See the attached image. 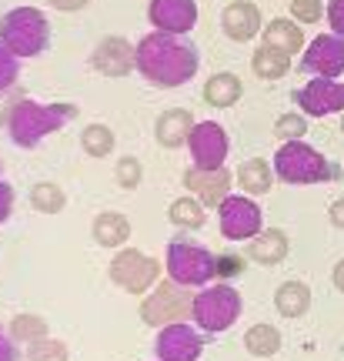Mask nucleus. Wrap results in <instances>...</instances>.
<instances>
[{"instance_id":"1","label":"nucleus","mask_w":344,"mask_h":361,"mask_svg":"<svg viewBox=\"0 0 344 361\" xmlns=\"http://www.w3.org/2000/svg\"><path fill=\"white\" fill-rule=\"evenodd\" d=\"M201 54L194 44H184L178 34L154 30L137 44V71L154 87H184L197 74Z\"/></svg>"},{"instance_id":"2","label":"nucleus","mask_w":344,"mask_h":361,"mask_svg":"<svg viewBox=\"0 0 344 361\" xmlns=\"http://www.w3.org/2000/svg\"><path fill=\"white\" fill-rule=\"evenodd\" d=\"M77 117L74 104H40V101H17L7 117V130L17 147H37L44 137L61 130L67 121Z\"/></svg>"},{"instance_id":"3","label":"nucleus","mask_w":344,"mask_h":361,"mask_svg":"<svg viewBox=\"0 0 344 361\" xmlns=\"http://www.w3.org/2000/svg\"><path fill=\"white\" fill-rule=\"evenodd\" d=\"M0 40L17 57H40L51 40V24L37 7H13L0 20Z\"/></svg>"},{"instance_id":"4","label":"nucleus","mask_w":344,"mask_h":361,"mask_svg":"<svg viewBox=\"0 0 344 361\" xmlns=\"http://www.w3.org/2000/svg\"><path fill=\"white\" fill-rule=\"evenodd\" d=\"M241 308H244L241 291L224 281H217L194 295V322L207 335H221V331L234 328L238 318H241Z\"/></svg>"},{"instance_id":"5","label":"nucleus","mask_w":344,"mask_h":361,"mask_svg":"<svg viewBox=\"0 0 344 361\" xmlns=\"http://www.w3.org/2000/svg\"><path fill=\"white\" fill-rule=\"evenodd\" d=\"M274 174H278L284 184H294V188H305V184H321L334 174V168L324 161L321 151H314L311 144L305 141H284L274 154Z\"/></svg>"},{"instance_id":"6","label":"nucleus","mask_w":344,"mask_h":361,"mask_svg":"<svg viewBox=\"0 0 344 361\" xmlns=\"http://www.w3.org/2000/svg\"><path fill=\"white\" fill-rule=\"evenodd\" d=\"M140 318L151 328H167V324H178L184 318H194V291L188 284L174 281V278L157 284L151 295L144 298Z\"/></svg>"},{"instance_id":"7","label":"nucleus","mask_w":344,"mask_h":361,"mask_svg":"<svg viewBox=\"0 0 344 361\" xmlns=\"http://www.w3.org/2000/svg\"><path fill=\"white\" fill-rule=\"evenodd\" d=\"M167 274L188 288H204L211 278H217V258L207 247L178 238L167 245Z\"/></svg>"},{"instance_id":"8","label":"nucleus","mask_w":344,"mask_h":361,"mask_svg":"<svg viewBox=\"0 0 344 361\" xmlns=\"http://www.w3.org/2000/svg\"><path fill=\"white\" fill-rule=\"evenodd\" d=\"M111 281L117 288H124L128 295H144V291H151L157 278H161V261L151 258V255H144L137 247H124V251H117V258L111 261Z\"/></svg>"},{"instance_id":"9","label":"nucleus","mask_w":344,"mask_h":361,"mask_svg":"<svg viewBox=\"0 0 344 361\" xmlns=\"http://www.w3.org/2000/svg\"><path fill=\"white\" fill-rule=\"evenodd\" d=\"M217 224L228 241H244L264 231V214L247 194H228L217 204Z\"/></svg>"},{"instance_id":"10","label":"nucleus","mask_w":344,"mask_h":361,"mask_svg":"<svg viewBox=\"0 0 344 361\" xmlns=\"http://www.w3.org/2000/svg\"><path fill=\"white\" fill-rule=\"evenodd\" d=\"M191 157H194V168H224L228 161V151H231V141H228V130L221 128L217 121H197L191 130Z\"/></svg>"},{"instance_id":"11","label":"nucleus","mask_w":344,"mask_h":361,"mask_svg":"<svg viewBox=\"0 0 344 361\" xmlns=\"http://www.w3.org/2000/svg\"><path fill=\"white\" fill-rule=\"evenodd\" d=\"M154 355H157V361H197L204 355V338L184 322L167 324V328H157Z\"/></svg>"},{"instance_id":"12","label":"nucleus","mask_w":344,"mask_h":361,"mask_svg":"<svg viewBox=\"0 0 344 361\" xmlns=\"http://www.w3.org/2000/svg\"><path fill=\"white\" fill-rule=\"evenodd\" d=\"M294 101L307 117L344 114V84L334 78H314L294 94Z\"/></svg>"},{"instance_id":"13","label":"nucleus","mask_w":344,"mask_h":361,"mask_svg":"<svg viewBox=\"0 0 344 361\" xmlns=\"http://www.w3.org/2000/svg\"><path fill=\"white\" fill-rule=\"evenodd\" d=\"M301 71L305 74H318V78H341L344 74V37L341 34H321L307 44L305 57H301Z\"/></svg>"},{"instance_id":"14","label":"nucleus","mask_w":344,"mask_h":361,"mask_svg":"<svg viewBox=\"0 0 344 361\" xmlns=\"http://www.w3.org/2000/svg\"><path fill=\"white\" fill-rule=\"evenodd\" d=\"M90 64L104 78H128L137 67V47L128 37H104L90 54Z\"/></svg>"},{"instance_id":"15","label":"nucleus","mask_w":344,"mask_h":361,"mask_svg":"<svg viewBox=\"0 0 344 361\" xmlns=\"http://www.w3.org/2000/svg\"><path fill=\"white\" fill-rule=\"evenodd\" d=\"M154 30H164V34H191L197 24V4L194 0H151L147 7Z\"/></svg>"},{"instance_id":"16","label":"nucleus","mask_w":344,"mask_h":361,"mask_svg":"<svg viewBox=\"0 0 344 361\" xmlns=\"http://www.w3.org/2000/svg\"><path fill=\"white\" fill-rule=\"evenodd\" d=\"M231 171L228 168H214V171H207V168H188L184 171V188L201 201L204 207H214L221 204L224 197L231 194Z\"/></svg>"},{"instance_id":"17","label":"nucleus","mask_w":344,"mask_h":361,"mask_svg":"<svg viewBox=\"0 0 344 361\" xmlns=\"http://www.w3.org/2000/svg\"><path fill=\"white\" fill-rule=\"evenodd\" d=\"M221 30H224L231 40H238V44L254 40L257 34L264 30V20H261L257 4H251V0H234V4H228L224 13H221Z\"/></svg>"},{"instance_id":"18","label":"nucleus","mask_w":344,"mask_h":361,"mask_svg":"<svg viewBox=\"0 0 344 361\" xmlns=\"http://www.w3.org/2000/svg\"><path fill=\"white\" fill-rule=\"evenodd\" d=\"M191 130H194L191 111H184V107H171V111H164V114L157 117V124H154V137H157L161 147L174 151V147H180V144H188Z\"/></svg>"},{"instance_id":"19","label":"nucleus","mask_w":344,"mask_h":361,"mask_svg":"<svg viewBox=\"0 0 344 361\" xmlns=\"http://www.w3.org/2000/svg\"><path fill=\"white\" fill-rule=\"evenodd\" d=\"M288 234L281 231V228H268V231H261L257 238H251V245H247V258L254 261V264H281V261L288 258Z\"/></svg>"},{"instance_id":"20","label":"nucleus","mask_w":344,"mask_h":361,"mask_svg":"<svg viewBox=\"0 0 344 361\" xmlns=\"http://www.w3.org/2000/svg\"><path fill=\"white\" fill-rule=\"evenodd\" d=\"M94 241L101 247H124L130 238V221L124 214H117V211H101L97 218H94Z\"/></svg>"},{"instance_id":"21","label":"nucleus","mask_w":344,"mask_h":361,"mask_svg":"<svg viewBox=\"0 0 344 361\" xmlns=\"http://www.w3.org/2000/svg\"><path fill=\"white\" fill-rule=\"evenodd\" d=\"M261 37H264L268 47H278V51H284V54H297L301 47H305L301 27L294 24V20H288V17H274L271 24H264Z\"/></svg>"},{"instance_id":"22","label":"nucleus","mask_w":344,"mask_h":361,"mask_svg":"<svg viewBox=\"0 0 344 361\" xmlns=\"http://www.w3.org/2000/svg\"><path fill=\"white\" fill-rule=\"evenodd\" d=\"M274 308L284 318H305L311 308V288L305 281H284L274 291Z\"/></svg>"},{"instance_id":"23","label":"nucleus","mask_w":344,"mask_h":361,"mask_svg":"<svg viewBox=\"0 0 344 361\" xmlns=\"http://www.w3.org/2000/svg\"><path fill=\"white\" fill-rule=\"evenodd\" d=\"M241 94H244L241 78L231 74V71L207 78V84H204V101L211 104V107H234V104L241 101Z\"/></svg>"},{"instance_id":"24","label":"nucleus","mask_w":344,"mask_h":361,"mask_svg":"<svg viewBox=\"0 0 344 361\" xmlns=\"http://www.w3.org/2000/svg\"><path fill=\"white\" fill-rule=\"evenodd\" d=\"M238 184L244 188V194H268L271 184H274V174H271V164L264 157H247L241 168H238Z\"/></svg>"},{"instance_id":"25","label":"nucleus","mask_w":344,"mask_h":361,"mask_svg":"<svg viewBox=\"0 0 344 361\" xmlns=\"http://www.w3.org/2000/svg\"><path fill=\"white\" fill-rule=\"evenodd\" d=\"M251 67H254L257 78L264 80H281L288 78V71H291V54L278 51V47H268V44H261L251 57Z\"/></svg>"},{"instance_id":"26","label":"nucleus","mask_w":344,"mask_h":361,"mask_svg":"<svg viewBox=\"0 0 344 361\" xmlns=\"http://www.w3.org/2000/svg\"><path fill=\"white\" fill-rule=\"evenodd\" d=\"M244 351L254 358H274L281 351V331L274 324H254L244 331Z\"/></svg>"},{"instance_id":"27","label":"nucleus","mask_w":344,"mask_h":361,"mask_svg":"<svg viewBox=\"0 0 344 361\" xmlns=\"http://www.w3.org/2000/svg\"><path fill=\"white\" fill-rule=\"evenodd\" d=\"M30 204L34 211L40 214H61L67 204V194L61 184H54V180H37L34 188H30Z\"/></svg>"},{"instance_id":"28","label":"nucleus","mask_w":344,"mask_h":361,"mask_svg":"<svg viewBox=\"0 0 344 361\" xmlns=\"http://www.w3.org/2000/svg\"><path fill=\"white\" fill-rule=\"evenodd\" d=\"M167 218L171 224H178V228H204V204L197 201V197H178V201H171V211H167Z\"/></svg>"},{"instance_id":"29","label":"nucleus","mask_w":344,"mask_h":361,"mask_svg":"<svg viewBox=\"0 0 344 361\" xmlns=\"http://www.w3.org/2000/svg\"><path fill=\"white\" fill-rule=\"evenodd\" d=\"M114 130L107 128V124H87V128L80 130V147H84V154L87 157H107L114 151Z\"/></svg>"},{"instance_id":"30","label":"nucleus","mask_w":344,"mask_h":361,"mask_svg":"<svg viewBox=\"0 0 344 361\" xmlns=\"http://www.w3.org/2000/svg\"><path fill=\"white\" fill-rule=\"evenodd\" d=\"M11 338L20 345H34L40 338H47V322L40 314H17L11 322Z\"/></svg>"},{"instance_id":"31","label":"nucleus","mask_w":344,"mask_h":361,"mask_svg":"<svg viewBox=\"0 0 344 361\" xmlns=\"http://www.w3.org/2000/svg\"><path fill=\"white\" fill-rule=\"evenodd\" d=\"M27 361H67V345L54 338H40L27 348Z\"/></svg>"},{"instance_id":"32","label":"nucleus","mask_w":344,"mask_h":361,"mask_svg":"<svg viewBox=\"0 0 344 361\" xmlns=\"http://www.w3.org/2000/svg\"><path fill=\"white\" fill-rule=\"evenodd\" d=\"M274 134L281 141H301L307 134V114H281L274 121Z\"/></svg>"},{"instance_id":"33","label":"nucleus","mask_w":344,"mask_h":361,"mask_svg":"<svg viewBox=\"0 0 344 361\" xmlns=\"http://www.w3.org/2000/svg\"><path fill=\"white\" fill-rule=\"evenodd\" d=\"M20 78V57L0 40V90H11Z\"/></svg>"},{"instance_id":"34","label":"nucleus","mask_w":344,"mask_h":361,"mask_svg":"<svg viewBox=\"0 0 344 361\" xmlns=\"http://www.w3.org/2000/svg\"><path fill=\"white\" fill-rule=\"evenodd\" d=\"M144 178V168H140L137 157H121L117 161V184L124 188V191H134Z\"/></svg>"},{"instance_id":"35","label":"nucleus","mask_w":344,"mask_h":361,"mask_svg":"<svg viewBox=\"0 0 344 361\" xmlns=\"http://www.w3.org/2000/svg\"><path fill=\"white\" fill-rule=\"evenodd\" d=\"M291 17L297 24H318L324 17V4L321 0H291Z\"/></svg>"},{"instance_id":"36","label":"nucleus","mask_w":344,"mask_h":361,"mask_svg":"<svg viewBox=\"0 0 344 361\" xmlns=\"http://www.w3.org/2000/svg\"><path fill=\"white\" fill-rule=\"evenodd\" d=\"M328 24L334 34L344 37V0H328Z\"/></svg>"},{"instance_id":"37","label":"nucleus","mask_w":344,"mask_h":361,"mask_svg":"<svg viewBox=\"0 0 344 361\" xmlns=\"http://www.w3.org/2000/svg\"><path fill=\"white\" fill-rule=\"evenodd\" d=\"M11 214H13V188L7 180H0V224L11 221Z\"/></svg>"},{"instance_id":"38","label":"nucleus","mask_w":344,"mask_h":361,"mask_svg":"<svg viewBox=\"0 0 344 361\" xmlns=\"http://www.w3.org/2000/svg\"><path fill=\"white\" fill-rule=\"evenodd\" d=\"M0 361H17V348H13L11 331L0 328Z\"/></svg>"},{"instance_id":"39","label":"nucleus","mask_w":344,"mask_h":361,"mask_svg":"<svg viewBox=\"0 0 344 361\" xmlns=\"http://www.w3.org/2000/svg\"><path fill=\"white\" fill-rule=\"evenodd\" d=\"M51 7H57V11H64V13H77V11H84L90 0H47Z\"/></svg>"},{"instance_id":"40","label":"nucleus","mask_w":344,"mask_h":361,"mask_svg":"<svg viewBox=\"0 0 344 361\" xmlns=\"http://www.w3.org/2000/svg\"><path fill=\"white\" fill-rule=\"evenodd\" d=\"M328 221H331L334 228H341L344 231V197H338V201L328 207Z\"/></svg>"},{"instance_id":"41","label":"nucleus","mask_w":344,"mask_h":361,"mask_svg":"<svg viewBox=\"0 0 344 361\" xmlns=\"http://www.w3.org/2000/svg\"><path fill=\"white\" fill-rule=\"evenodd\" d=\"M241 271V258H217V278L221 274H238Z\"/></svg>"},{"instance_id":"42","label":"nucleus","mask_w":344,"mask_h":361,"mask_svg":"<svg viewBox=\"0 0 344 361\" xmlns=\"http://www.w3.org/2000/svg\"><path fill=\"white\" fill-rule=\"evenodd\" d=\"M331 281H334V288H338V291H341V295H344V258L338 261V264H334V274H331Z\"/></svg>"},{"instance_id":"43","label":"nucleus","mask_w":344,"mask_h":361,"mask_svg":"<svg viewBox=\"0 0 344 361\" xmlns=\"http://www.w3.org/2000/svg\"><path fill=\"white\" fill-rule=\"evenodd\" d=\"M341 134H344V121H341Z\"/></svg>"},{"instance_id":"44","label":"nucleus","mask_w":344,"mask_h":361,"mask_svg":"<svg viewBox=\"0 0 344 361\" xmlns=\"http://www.w3.org/2000/svg\"><path fill=\"white\" fill-rule=\"evenodd\" d=\"M261 361H274V358H261Z\"/></svg>"}]
</instances>
